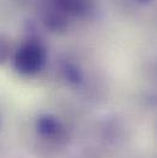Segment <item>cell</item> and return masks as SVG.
<instances>
[{"label": "cell", "mask_w": 157, "mask_h": 158, "mask_svg": "<svg viewBox=\"0 0 157 158\" xmlns=\"http://www.w3.org/2000/svg\"><path fill=\"white\" fill-rule=\"evenodd\" d=\"M10 54V45L7 43V40L0 33V65H2Z\"/></svg>", "instance_id": "obj_6"}, {"label": "cell", "mask_w": 157, "mask_h": 158, "mask_svg": "<svg viewBox=\"0 0 157 158\" xmlns=\"http://www.w3.org/2000/svg\"><path fill=\"white\" fill-rule=\"evenodd\" d=\"M36 127L39 135L45 139H54L59 136V134L63 130L60 120L52 114L39 115L36 121Z\"/></svg>", "instance_id": "obj_2"}, {"label": "cell", "mask_w": 157, "mask_h": 158, "mask_svg": "<svg viewBox=\"0 0 157 158\" xmlns=\"http://www.w3.org/2000/svg\"><path fill=\"white\" fill-rule=\"evenodd\" d=\"M45 49L37 42L23 44L15 54L14 65L17 73L22 75H35L45 64Z\"/></svg>", "instance_id": "obj_1"}, {"label": "cell", "mask_w": 157, "mask_h": 158, "mask_svg": "<svg viewBox=\"0 0 157 158\" xmlns=\"http://www.w3.org/2000/svg\"><path fill=\"white\" fill-rule=\"evenodd\" d=\"M55 5L66 15H85L91 6V0H54Z\"/></svg>", "instance_id": "obj_4"}, {"label": "cell", "mask_w": 157, "mask_h": 158, "mask_svg": "<svg viewBox=\"0 0 157 158\" xmlns=\"http://www.w3.org/2000/svg\"><path fill=\"white\" fill-rule=\"evenodd\" d=\"M43 22L45 27L52 32H63L68 27L66 14L63 12L57 5H54L53 7L48 9V11H45Z\"/></svg>", "instance_id": "obj_3"}, {"label": "cell", "mask_w": 157, "mask_h": 158, "mask_svg": "<svg viewBox=\"0 0 157 158\" xmlns=\"http://www.w3.org/2000/svg\"><path fill=\"white\" fill-rule=\"evenodd\" d=\"M62 71L65 76V79L68 80L70 83L73 85H80L82 82V73L78 66L70 61H65L62 65Z\"/></svg>", "instance_id": "obj_5"}, {"label": "cell", "mask_w": 157, "mask_h": 158, "mask_svg": "<svg viewBox=\"0 0 157 158\" xmlns=\"http://www.w3.org/2000/svg\"><path fill=\"white\" fill-rule=\"evenodd\" d=\"M138 2H140V4H147V2H150L151 0H136Z\"/></svg>", "instance_id": "obj_7"}]
</instances>
